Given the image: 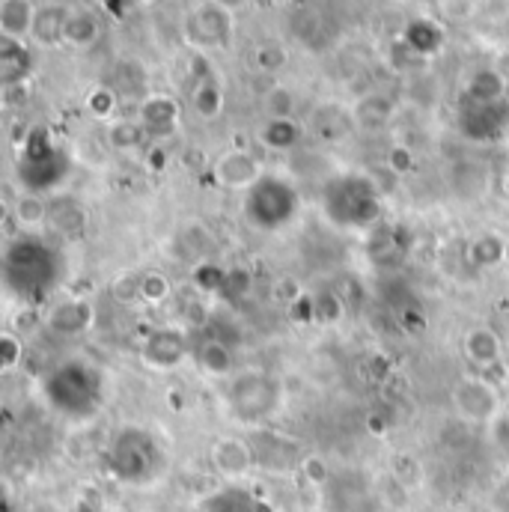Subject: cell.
Returning a JSON list of instances; mask_svg holds the SVG:
<instances>
[{"instance_id":"6da1fadb","label":"cell","mask_w":509,"mask_h":512,"mask_svg":"<svg viewBox=\"0 0 509 512\" xmlns=\"http://www.w3.org/2000/svg\"><path fill=\"white\" fill-rule=\"evenodd\" d=\"M63 254L42 233L15 236L0 256V280L21 307H39L63 283Z\"/></svg>"},{"instance_id":"7a4b0ae2","label":"cell","mask_w":509,"mask_h":512,"mask_svg":"<svg viewBox=\"0 0 509 512\" xmlns=\"http://www.w3.org/2000/svg\"><path fill=\"white\" fill-rule=\"evenodd\" d=\"M105 393V373L87 358H66L39 382L42 402L69 423H87L99 417Z\"/></svg>"},{"instance_id":"3957f363","label":"cell","mask_w":509,"mask_h":512,"mask_svg":"<svg viewBox=\"0 0 509 512\" xmlns=\"http://www.w3.org/2000/svg\"><path fill=\"white\" fill-rule=\"evenodd\" d=\"M105 468L120 486L149 489L170 471V453L152 429L126 423L114 429L105 447Z\"/></svg>"},{"instance_id":"277c9868","label":"cell","mask_w":509,"mask_h":512,"mask_svg":"<svg viewBox=\"0 0 509 512\" xmlns=\"http://www.w3.org/2000/svg\"><path fill=\"white\" fill-rule=\"evenodd\" d=\"M325 215L340 230H370L382 221V197L364 176H340L325 185Z\"/></svg>"},{"instance_id":"5b68a950","label":"cell","mask_w":509,"mask_h":512,"mask_svg":"<svg viewBox=\"0 0 509 512\" xmlns=\"http://www.w3.org/2000/svg\"><path fill=\"white\" fill-rule=\"evenodd\" d=\"M242 212H245V221L251 230L271 236V233L286 230L298 218L301 194L289 179L265 173L251 191H245Z\"/></svg>"},{"instance_id":"8992f818","label":"cell","mask_w":509,"mask_h":512,"mask_svg":"<svg viewBox=\"0 0 509 512\" xmlns=\"http://www.w3.org/2000/svg\"><path fill=\"white\" fill-rule=\"evenodd\" d=\"M280 405H283V384L262 370L236 373L224 390V408L230 420L242 426L268 423L280 411Z\"/></svg>"},{"instance_id":"52a82bcc","label":"cell","mask_w":509,"mask_h":512,"mask_svg":"<svg viewBox=\"0 0 509 512\" xmlns=\"http://www.w3.org/2000/svg\"><path fill=\"white\" fill-rule=\"evenodd\" d=\"M69 173H72V161L51 140V134L45 128L30 131V137L24 140L21 158H18V179H21L24 191H30V194L54 191L66 182Z\"/></svg>"},{"instance_id":"ba28073f","label":"cell","mask_w":509,"mask_h":512,"mask_svg":"<svg viewBox=\"0 0 509 512\" xmlns=\"http://www.w3.org/2000/svg\"><path fill=\"white\" fill-rule=\"evenodd\" d=\"M191 355H194L191 337L182 328H173V325L152 328L140 340V361L155 373H170V370L182 367Z\"/></svg>"},{"instance_id":"9c48e42d","label":"cell","mask_w":509,"mask_h":512,"mask_svg":"<svg viewBox=\"0 0 509 512\" xmlns=\"http://www.w3.org/2000/svg\"><path fill=\"white\" fill-rule=\"evenodd\" d=\"M450 396H453V405H456L459 417L468 420V423H495L504 414L495 384L486 382L483 376L462 379L453 387Z\"/></svg>"},{"instance_id":"30bf717a","label":"cell","mask_w":509,"mask_h":512,"mask_svg":"<svg viewBox=\"0 0 509 512\" xmlns=\"http://www.w3.org/2000/svg\"><path fill=\"white\" fill-rule=\"evenodd\" d=\"M209 462H212L218 477H224L230 486H239V480L251 477V471L256 468L254 444H248L239 435H224L212 444Z\"/></svg>"},{"instance_id":"8fae6325","label":"cell","mask_w":509,"mask_h":512,"mask_svg":"<svg viewBox=\"0 0 509 512\" xmlns=\"http://www.w3.org/2000/svg\"><path fill=\"white\" fill-rule=\"evenodd\" d=\"M93 304L87 298H66L45 313V328L57 337H81L93 328Z\"/></svg>"},{"instance_id":"7c38bea8","label":"cell","mask_w":509,"mask_h":512,"mask_svg":"<svg viewBox=\"0 0 509 512\" xmlns=\"http://www.w3.org/2000/svg\"><path fill=\"white\" fill-rule=\"evenodd\" d=\"M509 123V108L498 102H477L468 99V105L462 108V131L474 140H492L495 134H501Z\"/></svg>"},{"instance_id":"4fadbf2b","label":"cell","mask_w":509,"mask_h":512,"mask_svg":"<svg viewBox=\"0 0 509 512\" xmlns=\"http://www.w3.org/2000/svg\"><path fill=\"white\" fill-rule=\"evenodd\" d=\"M230 36V15L224 6L212 3V6H203L197 9L191 18H188V39L194 45H224V39Z\"/></svg>"},{"instance_id":"5bb4252c","label":"cell","mask_w":509,"mask_h":512,"mask_svg":"<svg viewBox=\"0 0 509 512\" xmlns=\"http://www.w3.org/2000/svg\"><path fill=\"white\" fill-rule=\"evenodd\" d=\"M501 355H504V343L498 337L495 328L489 325H477L465 334V358L471 367L477 370H495L501 364Z\"/></svg>"},{"instance_id":"9a60e30c","label":"cell","mask_w":509,"mask_h":512,"mask_svg":"<svg viewBox=\"0 0 509 512\" xmlns=\"http://www.w3.org/2000/svg\"><path fill=\"white\" fill-rule=\"evenodd\" d=\"M262 176L265 173L259 170L254 155H248V152H230L215 164V179L233 191H251Z\"/></svg>"},{"instance_id":"2e32d148","label":"cell","mask_w":509,"mask_h":512,"mask_svg":"<svg viewBox=\"0 0 509 512\" xmlns=\"http://www.w3.org/2000/svg\"><path fill=\"white\" fill-rule=\"evenodd\" d=\"M194 364L200 373L212 376V379H224V376H236V358H233V346L218 340V337H206L194 346Z\"/></svg>"},{"instance_id":"e0dca14e","label":"cell","mask_w":509,"mask_h":512,"mask_svg":"<svg viewBox=\"0 0 509 512\" xmlns=\"http://www.w3.org/2000/svg\"><path fill=\"white\" fill-rule=\"evenodd\" d=\"M254 456L259 468L274 471V474H283V471L295 468V462H298L295 441H286L274 432H262L259 444H254Z\"/></svg>"},{"instance_id":"ac0fdd59","label":"cell","mask_w":509,"mask_h":512,"mask_svg":"<svg viewBox=\"0 0 509 512\" xmlns=\"http://www.w3.org/2000/svg\"><path fill=\"white\" fill-rule=\"evenodd\" d=\"M331 489V504L337 507V512H376L379 507H373V495L364 486V480L358 477H331L328 483Z\"/></svg>"},{"instance_id":"d6986e66","label":"cell","mask_w":509,"mask_h":512,"mask_svg":"<svg viewBox=\"0 0 509 512\" xmlns=\"http://www.w3.org/2000/svg\"><path fill=\"white\" fill-rule=\"evenodd\" d=\"M197 512H268L265 504L251 495L248 489L242 486H224L212 495H206L200 504H197Z\"/></svg>"},{"instance_id":"ffe728a7","label":"cell","mask_w":509,"mask_h":512,"mask_svg":"<svg viewBox=\"0 0 509 512\" xmlns=\"http://www.w3.org/2000/svg\"><path fill=\"white\" fill-rule=\"evenodd\" d=\"M179 123V108L173 99H164V96H152L143 102L140 108V128L152 137H164L170 134Z\"/></svg>"},{"instance_id":"44dd1931","label":"cell","mask_w":509,"mask_h":512,"mask_svg":"<svg viewBox=\"0 0 509 512\" xmlns=\"http://www.w3.org/2000/svg\"><path fill=\"white\" fill-rule=\"evenodd\" d=\"M0 27H3V39L21 42L36 27V12L30 9L27 0H3V6H0Z\"/></svg>"},{"instance_id":"7402d4cb","label":"cell","mask_w":509,"mask_h":512,"mask_svg":"<svg viewBox=\"0 0 509 512\" xmlns=\"http://www.w3.org/2000/svg\"><path fill=\"white\" fill-rule=\"evenodd\" d=\"M12 212H15V221L24 233H42L51 221V206L45 203V197L30 194V191H24V197H18Z\"/></svg>"},{"instance_id":"603a6c76","label":"cell","mask_w":509,"mask_h":512,"mask_svg":"<svg viewBox=\"0 0 509 512\" xmlns=\"http://www.w3.org/2000/svg\"><path fill=\"white\" fill-rule=\"evenodd\" d=\"M30 72V54L21 42L15 39H3L0 45V81L3 87H12L18 81H24Z\"/></svg>"},{"instance_id":"cb8c5ba5","label":"cell","mask_w":509,"mask_h":512,"mask_svg":"<svg viewBox=\"0 0 509 512\" xmlns=\"http://www.w3.org/2000/svg\"><path fill=\"white\" fill-rule=\"evenodd\" d=\"M468 259H471L477 268H495V265H501V262L507 259V242H504V236H498V233H492V230L480 233V236L471 239V245H468Z\"/></svg>"},{"instance_id":"d4e9b609","label":"cell","mask_w":509,"mask_h":512,"mask_svg":"<svg viewBox=\"0 0 509 512\" xmlns=\"http://www.w3.org/2000/svg\"><path fill=\"white\" fill-rule=\"evenodd\" d=\"M259 140L268 149H292L298 143V128H295L292 120H286V117H274V120H268L265 128L259 131Z\"/></svg>"},{"instance_id":"484cf974","label":"cell","mask_w":509,"mask_h":512,"mask_svg":"<svg viewBox=\"0 0 509 512\" xmlns=\"http://www.w3.org/2000/svg\"><path fill=\"white\" fill-rule=\"evenodd\" d=\"M170 292H173V286L164 274H143L137 280V298L149 307H161L170 298Z\"/></svg>"},{"instance_id":"4316f807","label":"cell","mask_w":509,"mask_h":512,"mask_svg":"<svg viewBox=\"0 0 509 512\" xmlns=\"http://www.w3.org/2000/svg\"><path fill=\"white\" fill-rule=\"evenodd\" d=\"M96 33H99V27H96V21L90 15H81V12L66 15L63 39H69L72 45H90L96 39Z\"/></svg>"},{"instance_id":"83f0119b","label":"cell","mask_w":509,"mask_h":512,"mask_svg":"<svg viewBox=\"0 0 509 512\" xmlns=\"http://www.w3.org/2000/svg\"><path fill=\"white\" fill-rule=\"evenodd\" d=\"M24 361V343L12 334V331H3L0 334V373L9 376L21 367Z\"/></svg>"},{"instance_id":"f1b7e54d","label":"cell","mask_w":509,"mask_h":512,"mask_svg":"<svg viewBox=\"0 0 509 512\" xmlns=\"http://www.w3.org/2000/svg\"><path fill=\"white\" fill-rule=\"evenodd\" d=\"M194 108H197V114L200 117H218V111H221V90H218V84H200L197 87V93H194Z\"/></svg>"},{"instance_id":"f546056e","label":"cell","mask_w":509,"mask_h":512,"mask_svg":"<svg viewBox=\"0 0 509 512\" xmlns=\"http://www.w3.org/2000/svg\"><path fill=\"white\" fill-rule=\"evenodd\" d=\"M301 468H304L307 480H313V483H319V486H328V483H331V477H334V474L322 465V459H319V456L304 459V462H301Z\"/></svg>"},{"instance_id":"4dcf8cb0","label":"cell","mask_w":509,"mask_h":512,"mask_svg":"<svg viewBox=\"0 0 509 512\" xmlns=\"http://www.w3.org/2000/svg\"><path fill=\"white\" fill-rule=\"evenodd\" d=\"M143 137V128L131 126V123H123V126L114 128V143L117 146H123V149H128V146H137V140Z\"/></svg>"},{"instance_id":"1f68e13d","label":"cell","mask_w":509,"mask_h":512,"mask_svg":"<svg viewBox=\"0 0 509 512\" xmlns=\"http://www.w3.org/2000/svg\"><path fill=\"white\" fill-rule=\"evenodd\" d=\"M489 504H492V510L495 512H509V477H504V480L492 489Z\"/></svg>"},{"instance_id":"d6a6232c","label":"cell","mask_w":509,"mask_h":512,"mask_svg":"<svg viewBox=\"0 0 509 512\" xmlns=\"http://www.w3.org/2000/svg\"><path fill=\"white\" fill-rule=\"evenodd\" d=\"M492 426H495V441H498V447L509 456V411H504Z\"/></svg>"},{"instance_id":"836d02e7","label":"cell","mask_w":509,"mask_h":512,"mask_svg":"<svg viewBox=\"0 0 509 512\" xmlns=\"http://www.w3.org/2000/svg\"><path fill=\"white\" fill-rule=\"evenodd\" d=\"M69 512H111V510H108V507H105L102 501H93V498H81V501H78V504H75V507H72Z\"/></svg>"},{"instance_id":"e575fe53","label":"cell","mask_w":509,"mask_h":512,"mask_svg":"<svg viewBox=\"0 0 509 512\" xmlns=\"http://www.w3.org/2000/svg\"><path fill=\"white\" fill-rule=\"evenodd\" d=\"M111 105H114V102H111V96H108V93H99V102H96V99H90V108H93L99 117H105V114L111 111Z\"/></svg>"},{"instance_id":"d590c367","label":"cell","mask_w":509,"mask_h":512,"mask_svg":"<svg viewBox=\"0 0 509 512\" xmlns=\"http://www.w3.org/2000/svg\"><path fill=\"white\" fill-rule=\"evenodd\" d=\"M215 3H218V6H224V9L230 12V9H239V6H245L248 0H215Z\"/></svg>"},{"instance_id":"8d00e7d4","label":"cell","mask_w":509,"mask_h":512,"mask_svg":"<svg viewBox=\"0 0 509 512\" xmlns=\"http://www.w3.org/2000/svg\"><path fill=\"white\" fill-rule=\"evenodd\" d=\"M30 512H60V510H57L54 504H36Z\"/></svg>"},{"instance_id":"74e56055","label":"cell","mask_w":509,"mask_h":512,"mask_svg":"<svg viewBox=\"0 0 509 512\" xmlns=\"http://www.w3.org/2000/svg\"><path fill=\"white\" fill-rule=\"evenodd\" d=\"M286 512H319V510H304V507H301V510H286Z\"/></svg>"},{"instance_id":"f35d334b","label":"cell","mask_w":509,"mask_h":512,"mask_svg":"<svg viewBox=\"0 0 509 512\" xmlns=\"http://www.w3.org/2000/svg\"><path fill=\"white\" fill-rule=\"evenodd\" d=\"M376 512H396V510H384V507H379V510H376Z\"/></svg>"}]
</instances>
